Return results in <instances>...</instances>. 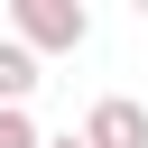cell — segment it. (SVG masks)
<instances>
[{
	"label": "cell",
	"instance_id": "obj_5",
	"mask_svg": "<svg viewBox=\"0 0 148 148\" xmlns=\"http://www.w3.org/2000/svg\"><path fill=\"white\" fill-rule=\"evenodd\" d=\"M46 148H83V130H65V139H46Z\"/></svg>",
	"mask_w": 148,
	"mask_h": 148
},
{
	"label": "cell",
	"instance_id": "obj_2",
	"mask_svg": "<svg viewBox=\"0 0 148 148\" xmlns=\"http://www.w3.org/2000/svg\"><path fill=\"white\" fill-rule=\"evenodd\" d=\"M83 148H148V111H139L130 92H102V102L83 111Z\"/></svg>",
	"mask_w": 148,
	"mask_h": 148
},
{
	"label": "cell",
	"instance_id": "obj_1",
	"mask_svg": "<svg viewBox=\"0 0 148 148\" xmlns=\"http://www.w3.org/2000/svg\"><path fill=\"white\" fill-rule=\"evenodd\" d=\"M9 37H18L28 56H74V46L92 37V9H83V0H9Z\"/></svg>",
	"mask_w": 148,
	"mask_h": 148
},
{
	"label": "cell",
	"instance_id": "obj_3",
	"mask_svg": "<svg viewBox=\"0 0 148 148\" xmlns=\"http://www.w3.org/2000/svg\"><path fill=\"white\" fill-rule=\"evenodd\" d=\"M28 92H37V56L18 37H0V111H28Z\"/></svg>",
	"mask_w": 148,
	"mask_h": 148
},
{
	"label": "cell",
	"instance_id": "obj_4",
	"mask_svg": "<svg viewBox=\"0 0 148 148\" xmlns=\"http://www.w3.org/2000/svg\"><path fill=\"white\" fill-rule=\"evenodd\" d=\"M0 148H46V139H37V120H28V111H0Z\"/></svg>",
	"mask_w": 148,
	"mask_h": 148
}]
</instances>
